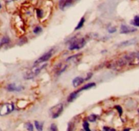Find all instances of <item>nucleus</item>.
Segmentation results:
<instances>
[{
  "mask_svg": "<svg viewBox=\"0 0 139 131\" xmlns=\"http://www.w3.org/2000/svg\"><path fill=\"white\" fill-rule=\"evenodd\" d=\"M82 54H77L75 55H73L72 56H70L66 59V61H73V62H79L81 59Z\"/></svg>",
  "mask_w": 139,
  "mask_h": 131,
  "instance_id": "11",
  "label": "nucleus"
},
{
  "mask_svg": "<svg viewBox=\"0 0 139 131\" xmlns=\"http://www.w3.org/2000/svg\"><path fill=\"white\" fill-rule=\"evenodd\" d=\"M130 130V128H127V129H124L123 130Z\"/></svg>",
  "mask_w": 139,
  "mask_h": 131,
  "instance_id": "30",
  "label": "nucleus"
},
{
  "mask_svg": "<svg viewBox=\"0 0 139 131\" xmlns=\"http://www.w3.org/2000/svg\"><path fill=\"white\" fill-rule=\"evenodd\" d=\"M2 8V4H1V3H0V9Z\"/></svg>",
  "mask_w": 139,
  "mask_h": 131,
  "instance_id": "31",
  "label": "nucleus"
},
{
  "mask_svg": "<svg viewBox=\"0 0 139 131\" xmlns=\"http://www.w3.org/2000/svg\"><path fill=\"white\" fill-rule=\"evenodd\" d=\"M97 118H98V116L97 115L91 114L88 117V120L89 122H96Z\"/></svg>",
  "mask_w": 139,
  "mask_h": 131,
  "instance_id": "20",
  "label": "nucleus"
},
{
  "mask_svg": "<svg viewBox=\"0 0 139 131\" xmlns=\"http://www.w3.org/2000/svg\"><path fill=\"white\" fill-rule=\"evenodd\" d=\"M137 42L136 39H132V40H127V41H125V42H123L119 44V46H131V45H133V44H135Z\"/></svg>",
  "mask_w": 139,
  "mask_h": 131,
  "instance_id": "12",
  "label": "nucleus"
},
{
  "mask_svg": "<svg viewBox=\"0 0 139 131\" xmlns=\"http://www.w3.org/2000/svg\"><path fill=\"white\" fill-rule=\"evenodd\" d=\"M35 126L37 130H42L43 129V124L38 121H35Z\"/></svg>",
  "mask_w": 139,
  "mask_h": 131,
  "instance_id": "18",
  "label": "nucleus"
},
{
  "mask_svg": "<svg viewBox=\"0 0 139 131\" xmlns=\"http://www.w3.org/2000/svg\"><path fill=\"white\" fill-rule=\"evenodd\" d=\"M85 19L84 17H83V18H81V19L80 20V21H79V24L77 25V27L75 28V30H79V29H81L82 27H83V25H84V23H85Z\"/></svg>",
  "mask_w": 139,
  "mask_h": 131,
  "instance_id": "16",
  "label": "nucleus"
},
{
  "mask_svg": "<svg viewBox=\"0 0 139 131\" xmlns=\"http://www.w3.org/2000/svg\"><path fill=\"white\" fill-rule=\"evenodd\" d=\"M42 31V27H40V26H37V27H35V29H33V33L35 34H39V33H40Z\"/></svg>",
  "mask_w": 139,
  "mask_h": 131,
  "instance_id": "23",
  "label": "nucleus"
},
{
  "mask_svg": "<svg viewBox=\"0 0 139 131\" xmlns=\"http://www.w3.org/2000/svg\"><path fill=\"white\" fill-rule=\"evenodd\" d=\"M25 127L28 130H33V126L31 122H27L25 124Z\"/></svg>",
  "mask_w": 139,
  "mask_h": 131,
  "instance_id": "22",
  "label": "nucleus"
},
{
  "mask_svg": "<svg viewBox=\"0 0 139 131\" xmlns=\"http://www.w3.org/2000/svg\"><path fill=\"white\" fill-rule=\"evenodd\" d=\"M22 89V86H17L16 84H10L7 86V90L10 92H20Z\"/></svg>",
  "mask_w": 139,
  "mask_h": 131,
  "instance_id": "9",
  "label": "nucleus"
},
{
  "mask_svg": "<svg viewBox=\"0 0 139 131\" xmlns=\"http://www.w3.org/2000/svg\"><path fill=\"white\" fill-rule=\"evenodd\" d=\"M64 111V105L62 103H59L50 109V114L53 118H58Z\"/></svg>",
  "mask_w": 139,
  "mask_h": 131,
  "instance_id": "4",
  "label": "nucleus"
},
{
  "mask_svg": "<svg viewBox=\"0 0 139 131\" xmlns=\"http://www.w3.org/2000/svg\"><path fill=\"white\" fill-rule=\"evenodd\" d=\"M85 44H86V41H85V38H79L72 39L70 40V42L69 50H79V49L83 48L85 46Z\"/></svg>",
  "mask_w": 139,
  "mask_h": 131,
  "instance_id": "2",
  "label": "nucleus"
},
{
  "mask_svg": "<svg viewBox=\"0 0 139 131\" xmlns=\"http://www.w3.org/2000/svg\"><path fill=\"white\" fill-rule=\"evenodd\" d=\"M10 42V39H9L8 37H4L2 38V40H1V42H0V46H3L4 44H8Z\"/></svg>",
  "mask_w": 139,
  "mask_h": 131,
  "instance_id": "19",
  "label": "nucleus"
},
{
  "mask_svg": "<svg viewBox=\"0 0 139 131\" xmlns=\"http://www.w3.org/2000/svg\"><path fill=\"white\" fill-rule=\"evenodd\" d=\"M15 109V107L12 103H5L0 106V116H4L12 112Z\"/></svg>",
  "mask_w": 139,
  "mask_h": 131,
  "instance_id": "5",
  "label": "nucleus"
},
{
  "mask_svg": "<svg viewBox=\"0 0 139 131\" xmlns=\"http://www.w3.org/2000/svg\"><path fill=\"white\" fill-rule=\"evenodd\" d=\"M36 14L38 18H42V11L40 9H37L36 10Z\"/></svg>",
  "mask_w": 139,
  "mask_h": 131,
  "instance_id": "26",
  "label": "nucleus"
},
{
  "mask_svg": "<svg viewBox=\"0 0 139 131\" xmlns=\"http://www.w3.org/2000/svg\"><path fill=\"white\" fill-rule=\"evenodd\" d=\"M137 31L136 28L133 27H130L128 25H122L121 26V30L120 33L121 34H128L133 33L135 31Z\"/></svg>",
  "mask_w": 139,
  "mask_h": 131,
  "instance_id": "8",
  "label": "nucleus"
},
{
  "mask_svg": "<svg viewBox=\"0 0 139 131\" xmlns=\"http://www.w3.org/2000/svg\"><path fill=\"white\" fill-rule=\"evenodd\" d=\"M67 68V65L66 64H65L64 66H62L61 64H58V67H57V73L59 75H60L61 73H63L64 71H65V70Z\"/></svg>",
  "mask_w": 139,
  "mask_h": 131,
  "instance_id": "15",
  "label": "nucleus"
},
{
  "mask_svg": "<svg viewBox=\"0 0 139 131\" xmlns=\"http://www.w3.org/2000/svg\"><path fill=\"white\" fill-rule=\"evenodd\" d=\"M50 128L51 130H54V131L57 130V127L56 126V125L55 124H51Z\"/></svg>",
  "mask_w": 139,
  "mask_h": 131,
  "instance_id": "27",
  "label": "nucleus"
},
{
  "mask_svg": "<svg viewBox=\"0 0 139 131\" xmlns=\"http://www.w3.org/2000/svg\"><path fill=\"white\" fill-rule=\"evenodd\" d=\"M138 114H139V109H138Z\"/></svg>",
  "mask_w": 139,
  "mask_h": 131,
  "instance_id": "32",
  "label": "nucleus"
},
{
  "mask_svg": "<svg viewBox=\"0 0 139 131\" xmlns=\"http://www.w3.org/2000/svg\"><path fill=\"white\" fill-rule=\"evenodd\" d=\"M131 24L135 27H139V15H137L134 17V21L131 22Z\"/></svg>",
  "mask_w": 139,
  "mask_h": 131,
  "instance_id": "17",
  "label": "nucleus"
},
{
  "mask_svg": "<svg viewBox=\"0 0 139 131\" xmlns=\"http://www.w3.org/2000/svg\"><path fill=\"white\" fill-rule=\"evenodd\" d=\"M103 129H104V130H109V131L115 130V129L111 128H110V127H107V126H104V128H103Z\"/></svg>",
  "mask_w": 139,
  "mask_h": 131,
  "instance_id": "28",
  "label": "nucleus"
},
{
  "mask_svg": "<svg viewBox=\"0 0 139 131\" xmlns=\"http://www.w3.org/2000/svg\"><path fill=\"white\" fill-rule=\"evenodd\" d=\"M77 0H59V8L61 10L65 11L74 4Z\"/></svg>",
  "mask_w": 139,
  "mask_h": 131,
  "instance_id": "7",
  "label": "nucleus"
},
{
  "mask_svg": "<svg viewBox=\"0 0 139 131\" xmlns=\"http://www.w3.org/2000/svg\"><path fill=\"white\" fill-rule=\"evenodd\" d=\"M78 92L77 91H74L72 92V93L68 96V102L71 103L74 101V100H75L76 99H77V96H78Z\"/></svg>",
  "mask_w": 139,
  "mask_h": 131,
  "instance_id": "14",
  "label": "nucleus"
},
{
  "mask_svg": "<svg viewBox=\"0 0 139 131\" xmlns=\"http://www.w3.org/2000/svg\"><path fill=\"white\" fill-rule=\"evenodd\" d=\"M92 75H93V74H92V73H88V74H87V77H86V78H85V80H88V79H90V78H91V77H92Z\"/></svg>",
  "mask_w": 139,
  "mask_h": 131,
  "instance_id": "29",
  "label": "nucleus"
},
{
  "mask_svg": "<svg viewBox=\"0 0 139 131\" xmlns=\"http://www.w3.org/2000/svg\"><path fill=\"white\" fill-rule=\"evenodd\" d=\"M96 86V84L94 83V82H91V83H88L86 85L83 86V87L81 88L80 89H79L78 90H77V92L78 93H79L80 92L83 91V90H89L91 88H94Z\"/></svg>",
  "mask_w": 139,
  "mask_h": 131,
  "instance_id": "13",
  "label": "nucleus"
},
{
  "mask_svg": "<svg viewBox=\"0 0 139 131\" xmlns=\"http://www.w3.org/2000/svg\"><path fill=\"white\" fill-rule=\"evenodd\" d=\"M129 65H138L139 64V51L131 52L123 56Z\"/></svg>",
  "mask_w": 139,
  "mask_h": 131,
  "instance_id": "3",
  "label": "nucleus"
},
{
  "mask_svg": "<svg viewBox=\"0 0 139 131\" xmlns=\"http://www.w3.org/2000/svg\"><path fill=\"white\" fill-rule=\"evenodd\" d=\"M108 31L109 32V33H110V34H113V33H115V32L117 31L116 27H108Z\"/></svg>",
  "mask_w": 139,
  "mask_h": 131,
  "instance_id": "25",
  "label": "nucleus"
},
{
  "mask_svg": "<svg viewBox=\"0 0 139 131\" xmlns=\"http://www.w3.org/2000/svg\"><path fill=\"white\" fill-rule=\"evenodd\" d=\"M53 52H54L53 49H50V50H48V52L44 53L42 56H40L39 58H37V60L35 61V62H34V64H40V63H43V62L48 60L51 58V56H53Z\"/></svg>",
  "mask_w": 139,
  "mask_h": 131,
  "instance_id": "6",
  "label": "nucleus"
},
{
  "mask_svg": "<svg viewBox=\"0 0 139 131\" xmlns=\"http://www.w3.org/2000/svg\"><path fill=\"white\" fill-rule=\"evenodd\" d=\"M115 108H116L117 110L118 111L119 114V116H121L123 113V109L121 108V107L120 105H116V106H115Z\"/></svg>",
  "mask_w": 139,
  "mask_h": 131,
  "instance_id": "24",
  "label": "nucleus"
},
{
  "mask_svg": "<svg viewBox=\"0 0 139 131\" xmlns=\"http://www.w3.org/2000/svg\"><path fill=\"white\" fill-rule=\"evenodd\" d=\"M83 128H84V130H85L90 131L89 123H88V122H87V121H84V122H83Z\"/></svg>",
  "mask_w": 139,
  "mask_h": 131,
  "instance_id": "21",
  "label": "nucleus"
},
{
  "mask_svg": "<svg viewBox=\"0 0 139 131\" xmlns=\"http://www.w3.org/2000/svg\"><path fill=\"white\" fill-rule=\"evenodd\" d=\"M84 81H85V79H83L82 77H80V76L76 77L72 80L73 86L74 87H78L79 86H81L84 82Z\"/></svg>",
  "mask_w": 139,
  "mask_h": 131,
  "instance_id": "10",
  "label": "nucleus"
},
{
  "mask_svg": "<svg viewBox=\"0 0 139 131\" xmlns=\"http://www.w3.org/2000/svg\"><path fill=\"white\" fill-rule=\"evenodd\" d=\"M46 66H47L46 63L42 64V65H40V64H34V66L31 69L28 70L25 73V75H24V78L26 79H33L35 77H36L41 72L42 70L44 69Z\"/></svg>",
  "mask_w": 139,
  "mask_h": 131,
  "instance_id": "1",
  "label": "nucleus"
}]
</instances>
